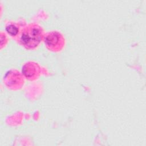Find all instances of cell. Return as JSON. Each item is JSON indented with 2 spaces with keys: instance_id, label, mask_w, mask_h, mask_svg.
Segmentation results:
<instances>
[{
  "instance_id": "1",
  "label": "cell",
  "mask_w": 146,
  "mask_h": 146,
  "mask_svg": "<svg viewBox=\"0 0 146 146\" xmlns=\"http://www.w3.org/2000/svg\"><path fill=\"white\" fill-rule=\"evenodd\" d=\"M44 37V33L42 27L38 24L31 23L21 31L18 41L26 49L33 50L38 46Z\"/></svg>"
},
{
  "instance_id": "2",
  "label": "cell",
  "mask_w": 146,
  "mask_h": 146,
  "mask_svg": "<svg viewBox=\"0 0 146 146\" xmlns=\"http://www.w3.org/2000/svg\"><path fill=\"white\" fill-rule=\"evenodd\" d=\"M44 42L48 50L53 52L60 51L64 47L65 39L60 32L51 31L44 37Z\"/></svg>"
},
{
  "instance_id": "3",
  "label": "cell",
  "mask_w": 146,
  "mask_h": 146,
  "mask_svg": "<svg viewBox=\"0 0 146 146\" xmlns=\"http://www.w3.org/2000/svg\"><path fill=\"white\" fill-rule=\"evenodd\" d=\"M4 82L8 88L15 90L21 87L23 84L24 80L19 72L16 70H10L4 77Z\"/></svg>"
},
{
  "instance_id": "4",
  "label": "cell",
  "mask_w": 146,
  "mask_h": 146,
  "mask_svg": "<svg viewBox=\"0 0 146 146\" xmlns=\"http://www.w3.org/2000/svg\"><path fill=\"white\" fill-rule=\"evenodd\" d=\"M40 70L39 65L33 62L25 63L22 67V73L29 80H34L39 76Z\"/></svg>"
},
{
  "instance_id": "5",
  "label": "cell",
  "mask_w": 146,
  "mask_h": 146,
  "mask_svg": "<svg viewBox=\"0 0 146 146\" xmlns=\"http://www.w3.org/2000/svg\"><path fill=\"white\" fill-rule=\"evenodd\" d=\"M6 31L12 36H15L19 34V28L14 25L10 24L6 27Z\"/></svg>"
}]
</instances>
